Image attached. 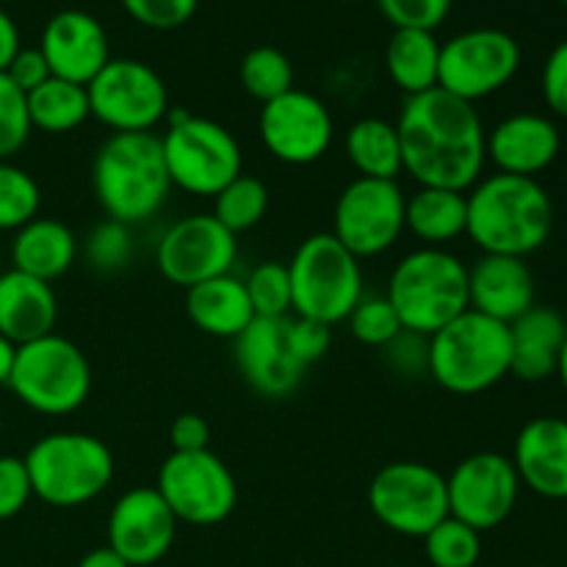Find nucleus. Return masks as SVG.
Here are the masks:
<instances>
[{
	"mask_svg": "<svg viewBox=\"0 0 567 567\" xmlns=\"http://www.w3.org/2000/svg\"><path fill=\"white\" fill-rule=\"evenodd\" d=\"M402 166L419 186L468 192L487 164V131L474 103L441 86L404 100L396 120Z\"/></svg>",
	"mask_w": 567,
	"mask_h": 567,
	"instance_id": "f257e3e1",
	"label": "nucleus"
},
{
	"mask_svg": "<svg viewBox=\"0 0 567 567\" xmlns=\"http://www.w3.org/2000/svg\"><path fill=\"white\" fill-rule=\"evenodd\" d=\"M465 236L482 255L529 258L546 247L554 230V203L535 177L487 175L468 188Z\"/></svg>",
	"mask_w": 567,
	"mask_h": 567,
	"instance_id": "f03ea898",
	"label": "nucleus"
},
{
	"mask_svg": "<svg viewBox=\"0 0 567 567\" xmlns=\"http://www.w3.org/2000/svg\"><path fill=\"white\" fill-rule=\"evenodd\" d=\"M92 188L105 216L125 227L155 219L172 192L161 136L111 133L97 147Z\"/></svg>",
	"mask_w": 567,
	"mask_h": 567,
	"instance_id": "7ed1b4c3",
	"label": "nucleus"
},
{
	"mask_svg": "<svg viewBox=\"0 0 567 567\" xmlns=\"http://www.w3.org/2000/svg\"><path fill=\"white\" fill-rule=\"evenodd\" d=\"M408 332L432 338L468 308V266L449 249L419 247L391 271L385 291Z\"/></svg>",
	"mask_w": 567,
	"mask_h": 567,
	"instance_id": "20e7f679",
	"label": "nucleus"
},
{
	"mask_svg": "<svg viewBox=\"0 0 567 567\" xmlns=\"http://www.w3.org/2000/svg\"><path fill=\"white\" fill-rule=\"evenodd\" d=\"M22 460L33 496L59 509L94 502L116 471L111 449L89 432H50L39 437Z\"/></svg>",
	"mask_w": 567,
	"mask_h": 567,
	"instance_id": "39448f33",
	"label": "nucleus"
},
{
	"mask_svg": "<svg viewBox=\"0 0 567 567\" xmlns=\"http://www.w3.org/2000/svg\"><path fill=\"white\" fill-rule=\"evenodd\" d=\"M509 374V324L465 310L430 338V377L454 396H480Z\"/></svg>",
	"mask_w": 567,
	"mask_h": 567,
	"instance_id": "423d86ee",
	"label": "nucleus"
},
{
	"mask_svg": "<svg viewBox=\"0 0 567 567\" xmlns=\"http://www.w3.org/2000/svg\"><path fill=\"white\" fill-rule=\"evenodd\" d=\"M161 136L172 188L192 197H216L244 172V150L221 122L197 116L188 109H169Z\"/></svg>",
	"mask_w": 567,
	"mask_h": 567,
	"instance_id": "0eeeda50",
	"label": "nucleus"
},
{
	"mask_svg": "<svg viewBox=\"0 0 567 567\" xmlns=\"http://www.w3.org/2000/svg\"><path fill=\"white\" fill-rule=\"evenodd\" d=\"M293 316L332 327L349 319L365 297L363 266L332 233L305 238L288 260Z\"/></svg>",
	"mask_w": 567,
	"mask_h": 567,
	"instance_id": "6e6552de",
	"label": "nucleus"
},
{
	"mask_svg": "<svg viewBox=\"0 0 567 567\" xmlns=\"http://www.w3.org/2000/svg\"><path fill=\"white\" fill-rule=\"evenodd\" d=\"M11 393L39 415H70L92 393V365L78 343L50 332L39 341L17 347Z\"/></svg>",
	"mask_w": 567,
	"mask_h": 567,
	"instance_id": "1a4fd4ad",
	"label": "nucleus"
},
{
	"mask_svg": "<svg viewBox=\"0 0 567 567\" xmlns=\"http://www.w3.org/2000/svg\"><path fill=\"white\" fill-rule=\"evenodd\" d=\"M369 507L385 529L424 540L443 518H449L446 476L415 460L388 463L371 480Z\"/></svg>",
	"mask_w": 567,
	"mask_h": 567,
	"instance_id": "9d476101",
	"label": "nucleus"
},
{
	"mask_svg": "<svg viewBox=\"0 0 567 567\" xmlns=\"http://www.w3.org/2000/svg\"><path fill=\"white\" fill-rule=\"evenodd\" d=\"M155 491L172 509L177 524L216 526L233 515L238 485L221 457L203 452H172L161 463Z\"/></svg>",
	"mask_w": 567,
	"mask_h": 567,
	"instance_id": "9b49d317",
	"label": "nucleus"
},
{
	"mask_svg": "<svg viewBox=\"0 0 567 567\" xmlns=\"http://www.w3.org/2000/svg\"><path fill=\"white\" fill-rule=\"evenodd\" d=\"M86 94L92 116L111 133H153L172 109L164 78L138 59H111Z\"/></svg>",
	"mask_w": 567,
	"mask_h": 567,
	"instance_id": "f8f14e48",
	"label": "nucleus"
},
{
	"mask_svg": "<svg viewBox=\"0 0 567 567\" xmlns=\"http://www.w3.org/2000/svg\"><path fill=\"white\" fill-rule=\"evenodd\" d=\"M520 70V44L498 28H471L441 44L437 86L465 103L502 92Z\"/></svg>",
	"mask_w": 567,
	"mask_h": 567,
	"instance_id": "ddd939ff",
	"label": "nucleus"
},
{
	"mask_svg": "<svg viewBox=\"0 0 567 567\" xmlns=\"http://www.w3.org/2000/svg\"><path fill=\"white\" fill-rule=\"evenodd\" d=\"M408 194L396 181L354 177L336 199L332 236L358 260L380 258L404 233Z\"/></svg>",
	"mask_w": 567,
	"mask_h": 567,
	"instance_id": "4468645a",
	"label": "nucleus"
},
{
	"mask_svg": "<svg viewBox=\"0 0 567 567\" xmlns=\"http://www.w3.org/2000/svg\"><path fill=\"white\" fill-rule=\"evenodd\" d=\"M236 238L214 214L183 216L161 233L155 266L166 282L188 291L205 280L230 275L238 258Z\"/></svg>",
	"mask_w": 567,
	"mask_h": 567,
	"instance_id": "2eb2a0df",
	"label": "nucleus"
},
{
	"mask_svg": "<svg viewBox=\"0 0 567 567\" xmlns=\"http://www.w3.org/2000/svg\"><path fill=\"white\" fill-rule=\"evenodd\" d=\"M449 515L471 529L491 532L513 515L520 480L513 460L498 452H476L446 476Z\"/></svg>",
	"mask_w": 567,
	"mask_h": 567,
	"instance_id": "dca6fc26",
	"label": "nucleus"
},
{
	"mask_svg": "<svg viewBox=\"0 0 567 567\" xmlns=\"http://www.w3.org/2000/svg\"><path fill=\"white\" fill-rule=\"evenodd\" d=\"M258 131L271 158L288 166H308L324 158L332 147L336 122L316 94L293 86L260 109Z\"/></svg>",
	"mask_w": 567,
	"mask_h": 567,
	"instance_id": "f3484780",
	"label": "nucleus"
},
{
	"mask_svg": "<svg viewBox=\"0 0 567 567\" xmlns=\"http://www.w3.org/2000/svg\"><path fill=\"white\" fill-rule=\"evenodd\" d=\"M109 548L131 567H150L172 551L177 518L155 487L122 493L109 513Z\"/></svg>",
	"mask_w": 567,
	"mask_h": 567,
	"instance_id": "a211bd4d",
	"label": "nucleus"
},
{
	"mask_svg": "<svg viewBox=\"0 0 567 567\" xmlns=\"http://www.w3.org/2000/svg\"><path fill=\"white\" fill-rule=\"evenodd\" d=\"M39 50L48 59L53 78L89 86L111 61V42L103 22L81 9H64L44 25Z\"/></svg>",
	"mask_w": 567,
	"mask_h": 567,
	"instance_id": "6ab92c4d",
	"label": "nucleus"
},
{
	"mask_svg": "<svg viewBox=\"0 0 567 567\" xmlns=\"http://www.w3.org/2000/svg\"><path fill=\"white\" fill-rule=\"evenodd\" d=\"M233 343L238 371L247 385L266 399L293 393L308 371L288 347L286 319H255Z\"/></svg>",
	"mask_w": 567,
	"mask_h": 567,
	"instance_id": "aec40b11",
	"label": "nucleus"
},
{
	"mask_svg": "<svg viewBox=\"0 0 567 567\" xmlns=\"http://www.w3.org/2000/svg\"><path fill=\"white\" fill-rule=\"evenodd\" d=\"M563 136L551 116L546 114H513L487 131V161L502 175L535 177L557 161Z\"/></svg>",
	"mask_w": 567,
	"mask_h": 567,
	"instance_id": "412c9836",
	"label": "nucleus"
},
{
	"mask_svg": "<svg viewBox=\"0 0 567 567\" xmlns=\"http://www.w3.org/2000/svg\"><path fill=\"white\" fill-rule=\"evenodd\" d=\"M513 465L520 487L551 502L567 498V421L537 415L520 426L513 446Z\"/></svg>",
	"mask_w": 567,
	"mask_h": 567,
	"instance_id": "4be33fe9",
	"label": "nucleus"
},
{
	"mask_svg": "<svg viewBox=\"0 0 567 567\" xmlns=\"http://www.w3.org/2000/svg\"><path fill=\"white\" fill-rule=\"evenodd\" d=\"M535 275L526 258L513 255H482L468 266V308L476 313L513 324L535 308Z\"/></svg>",
	"mask_w": 567,
	"mask_h": 567,
	"instance_id": "5701e85b",
	"label": "nucleus"
},
{
	"mask_svg": "<svg viewBox=\"0 0 567 567\" xmlns=\"http://www.w3.org/2000/svg\"><path fill=\"white\" fill-rule=\"evenodd\" d=\"M55 321L59 297L50 282L17 269L0 275V336L22 347L55 332Z\"/></svg>",
	"mask_w": 567,
	"mask_h": 567,
	"instance_id": "b1692460",
	"label": "nucleus"
},
{
	"mask_svg": "<svg viewBox=\"0 0 567 567\" xmlns=\"http://www.w3.org/2000/svg\"><path fill=\"white\" fill-rule=\"evenodd\" d=\"M567 338V321L554 308L535 305L509 324V374L524 382L557 377L559 354Z\"/></svg>",
	"mask_w": 567,
	"mask_h": 567,
	"instance_id": "393cba45",
	"label": "nucleus"
},
{
	"mask_svg": "<svg viewBox=\"0 0 567 567\" xmlns=\"http://www.w3.org/2000/svg\"><path fill=\"white\" fill-rule=\"evenodd\" d=\"M11 269L53 286L75 266L78 238L70 225L53 216H37L11 238Z\"/></svg>",
	"mask_w": 567,
	"mask_h": 567,
	"instance_id": "a878e982",
	"label": "nucleus"
},
{
	"mask_svg": "<svg viewBox=\"0 0 567 567\" xmlns=\"http://www.w3.org/2000/svg\"><path fill=\"white\" fill-rule=\"evenodd\" d=\"M186 316L199 332L221 341H236L258 316L244 280L230 275L214 277L186 291Z\"/></svg>",
	"mask_w": 567,
	"mask_h": 567,
	"instance_id": "bb28decb",
	"label": "nucleus"
},
{
	"mask_svg": "<svg viewBox=\"0 0 567 567\" xmlns=\"http://www.w3.org/2000/svg\"><path fill=\"white\" fill-rule=\"evenodd\" d=\"M468 192L419 186L404 205V230L421 241V247L446 249L465 236L468 225Z\"/></svg>",
	"mask_w": 567,
	"mask_h": 567,
	"instance_id": "cd10ccee",
	"label": "nucleus"
},
{
	"mask_svg": "<svg viewBox=\"0 0 567 567\" xmlns=\"http://www.w3.org/2000/svg\"><path fill=\"white\" fill-rule=\"evenodd\" d=\"M343 150H347V158L354 166V172H358V177L396 181L404 172L396 122L380 120V116L358 120L347 131Z\"/></svg>",
	"mask_w": 567,
	"mask_h": 567,
	"instance_id": "c85d7f7f",
	"label": "nucleus"
},
{
	"mask_svg": "<svg viewBox=\"0 0 567 567\" xmlns=\"http://www.w3.org/2000/svg\"><path fill=\"white\" fill-rule=\"evenodd\" d=\"M437 64H441V42L432 31H393L385 44L388 78L408 97L424 94L437 86Z\"/></svg>",
	"mask_w": 567,
	"mask_h": 567,
	"instance_id": "c756f323",
	"label": "nucleus"
},
{
	"mask_svg": "<svg viewBox=\"0 0 567 567\" xmlns=\"http://www.w3.org/2000/svg\"><path fill=\"white\" fill-rule=\"evenodd\" d=\"M25 97L31 127L48 133V136L78 131L92 116L86 86L61 81V78H50L39 89L28 92Z\"/></svg>",
	"mask_w": 567,
	"mask_h": 567,
	"instance_id": "7c9ffc66",
	"label": "nucleus"
},
{
	"mask_svg": "<svg viewBox=\"0 0 567 567\" xmlns=\"http://www.w3.org/2000/svg\"><path fill=\"white\" fill-rule=\"evenodd\" d=\"M269 210V188L255 175H238L214 197V216L221 227L241 236L264 221Z\"/></svg>",
	"mask_w": 567,
	"mask_h": 567,
	"instance_id": "2f4dec72",
	"label": "nucleus"
},
{
	"mask_svg": "<svg viewBox=\"0 0 567 567\" xmlns=\"http://www.w3.org/2000/svg\"><path fill=\"white\" fill-rule=\"evenodd\" d=\"M238 78H241L244 92L258 100L260 105H266L291 92L293 64L280 48L260 44V48H252L244 55L241 66H238Z\"/></svg>",
	"mask_w": 567,
	"mask_h": 567,
	"instance_id": "473e14b6",
	"label": "nucleus"
},
{
	"mask_svg": "<svg viewBox=\"0 0 567 567\" xmlns=\"http://www.w3.org/2000/svg\"><path fill=\"white\" fill-rule=\"evenodd\" d=\"M42 208V188L31 172L11 161H0V233H17L37 219Z\"/></svg>",
	"mask_w": 567,
	"mask_h": 567,
	"instance_id": "72a5a7b5",
	"label": "nucleus"
},
{
	"mask_svg": "<svg viewBox=\"0 0 567 567\" xmlns=\"http://www.w3.org/2000/svg\"><path fill=\"white\" fill-rule=\"evenodd\" d=\"M424 554L432 567H476L482 557V535L449 515L424 537Z\"/></svg>",
	"mask_w": 567,
	"mask_h": 567,
	"instance_id": "f704fd0d",
	"label": "nucleus"
},
{
	"mask_svg": "<svg viewBox=\"0 0 567 567\" xmlns=\"http://www.w3.org/2000/svg\"><path fill=\"white\" fill-rule=\"evenodd\" d=\"M244 286H247L249 302L258 319H286L293 313L291 277H288V266L280 260H266L255 266Z\"/></svg>",
	"mask_w": 567,
	"mask_h": 567,
	"instance_id": "c9c22d12",
	"label": "nucleus"
},
{
	"mask_svg": "<svg viewBox=\"0 0 567 567\" xmlns=\"http://www.w3.org/2000/svg\"><path fill=\"white\" fill-rule=\"evenodd\" d=\"M86 264L100 275H114L122 271L133 258V236L131 227L120 225L114 219H105L94 227L83 244Z\"/></svg>",
	"mask_w": 567,
	"mask_h": 567,
	"instance_id": "e433bc0d",
	"label": "nucleus"
},
{
	"mask_svg": "<svg viewBox=\"0 0 567 567\" xmlns=\"http://www.w3.org/2000/svg\"><path fill=\"white\" fill-rule=\"evenodd\" d=\"M349 330L365 347L382 349L404 330L388 297H363L349 313Z\"/></svg>",
	"mask_w": 567,
	"mask_h": 567,
	"instance_id": "4c0bfd02",
	"label": "nucleus"
},
{
	"mask_svg": "<svg viewBox=\"0 0 567 567\" xmlns=\"http://www.w3.org/2000/svg\"><path fill=\"white\" fill-rule=\"evenodd\" d=\"M31 116H28V97L22 89L0 72V161H11L31 138Z\"/></svg>",
	"mask_w": 567,
	"mask_h": 567,
	"instance_id": "58836bf2",
	"label": "nucleus"
},
{
	"mask_svg": "<svg viewBox=\"0 0 567 567\" xmlns=\"http://www.w3.org/2000/svg\"><path fill=\"white\" fill-rule=\"evenodd\" d=\"M393 31H432L446 22L452 0H377Z\"/></svg>",
	"mask_w": 567,
	"mask_h": 567,
	"instance_id": "ea45409f",
	"label": "nucleus"
},
{
	"mask_svg": "<svg viewBox=\"0 0 567 567\" xmlns=\"http://www.w3.org/2000/svg\"><path fill=\"white\" fill-rule=\"evenodd\" d=\"M131 20L150 31H175L197 14L199 0H120Z\"/></svg>",
	"mask_w": 567,
	"mask_h": 567,
	"instance_id": "a19ab883",
	"label": "nucleus"
},
{
	"mask_svg": "<svg viewBox=\"0 0 567 567\" xmlns=\"http://www.w3.org/2000/svg\"><path fill=\"white\" fill-rule=\"evenodd\" d=\"M286 338L291 347L293 358L308 369L316 360L327 354L332 343V327L321 324V321L302 319V316H286Z\"/></svg>",
	"mask_w": 567,
	"mask_h": 567,
	"instance_id": "79ce46f5",
	"label": "nucleus"
},
{
	"mask_svg": "<svg viewBox=\"0 0 567 567\" xmlns=\"http://www.w3.org/2000/svg\"><path fill=\"white\" fill-rule=\"evenodd\" d=\"M33 498L31 476H28L25 460L14 454L0 457V520L20 515Z\"/></svg>",
	"mask_w": 567,
	"mask_h": 567,
	"instance_id": "37998d69",
	"label": "nucleus"
},
{
	"mask_svg": "<svg viewBox=\"0 0 567 567\" xmlns=\"http://www.w3.org/2000/svg\"><path fill=\"white\" fill-rule=\"evenodd\" d=\"M382 358L402 377L430 374V338L402 330L388 347H382Z\"/></svg>",
	"mask_w": 567,
	"mask_h": 567,
	"instance_id": "c03bdc74",
	"label": "nucleus"
},
{
	"mask_svg": "<svg viewBox=\"0 0 567 567\" xmlns=\"http://www.w3.org/2000/svg\"><path fill=\"white\" fill-rule=\"evenodd\" d=\"M540 89L551 114L567 120V39L548 53L546 64H543Z\"/></svg>",
	"mask_w": 567,
	"mask_h": 567,
	"instance_id": "a18cd8bd",
	"label": "nucleus"
},
{
	"mask_svg": "<svg viewBox=\"0 0 567 567\" xmlns=\"http://www.w3.org/2000/svg\"><path fill=\"white\" fill-rule=\"evenodd\" d=\"M6 75H9V81L14 83L17 89H22V92L28 94V92H33V89L42 86L44 81H50V78H53V72H50L48 59L42 55V50L20 48V53L11 59Z\"/></svg>",
	"mask_w": 567,
	"mask_h": 567,
	"instance_id": "49530a36",
	"label": "nucleus"
},
{
	"mask_svg": "<svg viewBox=\"0 0 567 567\" xmlns=\"http://www.w3.org/2000/svg\"><path fill=\"white\" fill-rule=\"evenodd\" d=\"M210 426L203 415L183 413L181 419L172 421L169 426V443L172 452H203L208 449Z\"/></svg>",
	"mask_w": 567,
	"mask_h": 567,
	"instance_id": "de8ad7c7",
	"label": "nucleus"
},
{
	"mask_svg": "<svg viewBox=\"0 0 567 567\" xmlns=\"http://www.w3.org/2000/svg\"><path fill=\"white\" fill-rule=\"evenodd\" d=\"M20 28H17L14 17L0 9V72L9 70L11 59L20 53Z\"/></svg>",
	"mask_w": 567,
	"mask_h": 567,
	"instance_id": "09e8293b",
	"label": "nucleus"
},
{
	"mask_svg": "<svg viewBox=\"0 0 567 567\" xmlns=\"http://www.w3.org/2000/svg\"><path fill=\"white\" fill-rule=\"evenodd\" d=\"M75 567H131V565H127L125 559L114 551V548L103 546V548H92L86 557H81V563H78Z\"/></svg>",
	"mask_w": 567,
	"mask_h": 567,
	"instance_id": "8fccbe9b",
	"label": "nucleus"
},
{
	"mask_svg": "<svg viewBox=\"0 0 567 567\" xmlns=\"http://www.w3.org/2000/svg\"><path fill=\"white\" fill-rule=\"evenodd\" d=\"M14 360H17V347L9 341V338L0 336V388L9 385L11 371H14Z\"/></svg>",
	"mask_w": 567,
	"mask_h": 567,
	"instance_id": "3c124183",
	"label": "nucleus"
},
{
	"mask_svg": "<svg viewBox=\"0 0 567 567\" xmlns=\"http://www.w3.org/2000/svg\"><path fill=\"white\" fill-rule=\"evenodd\" d=\"M557 377H559V382H563V388H565V393H567V338H565L563 354H559V363H557Z\"/></svg>",
	"mask_w": 567,
	"mask_h": 567,
	"instance_id": "603ef678",
	"label": "nucleus"
},
{
	"mask_svg": "<svg viewBox=\"0 0 567 567\" xmlns=\"http://www.w3.org/2000/svg\"><path fill=\"white\" fill-rule=\"evenodd\" d=\"M3 258H6V255H3V244H0V275H3Z\"/></svg>",
	"mask_w": 567,
	"mask_h": 567,
	"instance_id": "864d4df0",
	"label": "nucleus"
},
{
	"mask_svg": "<svg viewBox=\"0 0 567 567\" xmlns=\"http://www.w3.org/2000/svg\"><path fill=\"white\" fill-rule=\"evenodd\" d=\"M338 3H352V0H338Z\"/></svg>",
	"mask_w": 567,
	"mask_h": 567,
	"instance_id": "5fc2aeb1",
	"label": "nucleus"
},
{
	"mask_svg": "<svg viewBox=\"0 0 567 567\" xmlns=\"http://www.w3.org/2000/svg\"><path fill=\"white\" fill-rule=\"evenodd\" d=\"M391 567H408V565H391Z\"/></svg>",
	"mask_w": 567,
	"mask_h": 567,
	"instance_id": "6e6d98bb",
	"label": "nucleus"
},
{
	"mask_svg": "<svg viewBox=\"0 0 567 567\" xmlns=\"http://www.w3.org/2000/svg\"><path fill=\"white\" fill-rule=\"evenodd\" d=\"M559 3H563V6H567V0H559Z\"/></svg>",
	"mask_w": 567,
	"mask_h": 567,
	"instance_id": "4d7b16f0",
	"label": "nucleus"
}]
</instances>
